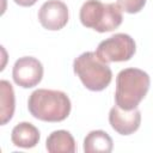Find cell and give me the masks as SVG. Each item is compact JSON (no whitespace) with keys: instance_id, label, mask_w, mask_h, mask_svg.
I'll return each mask as SVG.
<instances>
[{"instance_id":"obj_1","label":"cell","mask_w":153,"mask_h":153,"mask_svg":"<svg viewBox=\"0 0 153 153\" xmlns=\"http://www.w3.org/2000/svg\"><path fill=\"white\" fill-rule=\"evenodd\" d=\"M69 97L57 90L38 88L33 91L27 100L30 114L44 122H61L71 112Z\"/></svg>"},{"instance_id":"obj_2","label":"cell","mask_w":153,"mask_h":153,"mask_svg":"<svg viewBox=\"0 0 153 153\" xmlns=\"http://www.w3.org/2000/svg\"><path fill=\"white\" fill-rule=\"evenodd\" d=\"M149 75L139 68L122 69L116 78V105L123 110L137 108L149 90Z\"/></svg>"},{"instance_id":"obj_3","label":"cell","mask_w":153,"mask_h":153,"mask_svg":"<svg viewBox=\"0 0 153 153\" xmlns=\"http://www.w3.org/2000/svg\"><path fill=\"white\" fill-rule=\"evenodd\" d=\"M79 17L84 26L98 32L114 31L123 20L122 10L117 4H104L99 0H87L84 2Z\"/></svg>"},{"instance_id":"obj_4","label":"cell","mask_w":153,"mask_h":153,"mask_svg":"<svg viewBox=\"0 0 153 153\" xmlns=\"http://www.w3.org/2000/svg\"><path fill=\"white\" fill-rule=\"evenodd\" d=\"M73 69L84 86L91 91H103L112 79V72L108 63L103 62L93 51L79 55L73 62Z\"/></svg>"},{"instance_id":"obj_5","label":"cell","mask_w":153,"mask_h":153,"mask_svg":"<svg viewBox=\"0 0 153 153\" xmlns=\"http://www.w3.org/2000/svg\"><path fill=\"white\" fill-rule=\"evenodd\" d=\"M135 50V42L129 35L115 33L98 44L96 54L103 62L109 63L128 61L133 57Z\"/></svg>"},{"instance_id":"obj_6","label":"cell","mask_w":153,"mask_h":153,"mask_svg":"<svg viewBox=\"0 0 153 153\" xmlns=\"http://www.w3.org/2000/svg\"><path fill=\"white\" fill-rule=\"evenodd\" d=\"M12 76L14 82L23 87L30 88L38 85L43 76V66L41 61L32 56H24L16 61Z\"/></svg>"},{"instance_id":"obj_7","label":"cell","mask_w":153,"mask_h":153,"mask_svg":"<svg viewBox=\"0 0 153 153\" xmlns=\"http://www.w3.org/2000/svg\"><path fill=\"white\" fill-rule=\"evenodd\" d=\"M68 17V7L60 0H48L38 11V20L41 25L51 31L61 30L67 24Z\"/></svg>"},{"instance_id":"obj_8","label":"cell","mask_w":153,"mask_h":153,"mask_svg":"<svg viewBox=\"0 0 153 153\" xmlns=\"http://www.w3.org/2000/svg\"><path fill=\"white\" fill-rule=\"evenodd\" d=\"M109 122L115 131L121 135H130L135 133L141 123V112L137 108L123 110L115 105L110 109Z\"/></svg>"},{"instance_id":"obj_9","label":"cell","mask_w":153,"mask_h":153,"mask_svg":"<svg viewBox=\"0 0 153 153\" xmlns=\"http://www.w3.org/2000/svg\"><path fill=\"white\" fill-rule=\"evenodd\" d=\"M11 140L17 147L32 148L39 141V131L32 123L20 122L12 129Z\"/></svg>"},{"instance_id":"obj_10","label":"cell","mask_w":153,"mask_h":153,"mask_svg":"<svg viewBox=\"0 0 153 153\" xmlns=\"http://www.w3.org/2000/svg\"><path fill=\"white\" fill-rule=\"evenodd\" d=\"M45 147L50 153H74L76 151L74 137L67 130L53 131L47 139Z\"/></svg>"},{"instance_id":"obj_11","label":"cell","mask_w":153,"mask_h":153,"mask_svg":"<svg viewBox=\"0 0 153 153\" xmlns=\"http://www.w3.org/2000/svg\"><path fill=\"white\" fill-rule=\"evenodd\" d=\"M112 147V139L104 130H92L84 140V151L86 153H110Z\"/></svg>"},{"instance_id":"obj_12","label":"cell","mask_w":153,"mask_h":153,"mask_svg":"<svg viewBox=\"0 0 153 153\" xmlns=\"http://www.w3.org/2000/svg\"><path fill=\"white\" fill-rule=\"evenodd\" d=\"M0 116L1 124H6L14 114V91L7 80L0 81Z\"/></svg>"},{"instance_id":"obj_13","label":"cell","mask_w":153,"mask_h":153,"mask_svg":"<svg viewBox=\"0 0 153 153\" xmlns=\"http://www.w3.org/2000/svg\"><path fill=\"white\" fill-rule=\"evenodd\" d=\"M117 5L127 13H137L146 5V0H117Z\"/></svg>"},{"instance_id":"obj_14","label":"cell","mask_w":153,"mask_h":153,"mask_svg":"<svg viewBox=\"0 0 153 153\" xmlns=\"http://www.w3.org/2000/svg\"><path fill=\"white\" fill-rule=\"evenodd\" d=\"M14 2L19 6H23V7H29V6H32L37 2V0H14Z\"/></svg>"}]
</instances>
